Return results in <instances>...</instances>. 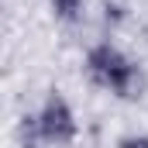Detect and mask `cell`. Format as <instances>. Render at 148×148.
<instances>
[{
    "instance_id": "obj_1",
    "label": "cell",
    "mask_w": 148,
    "mask_h": 148,
    "mask_svg": "<svg viewBox=\"0 0 148 148\" xmlns=\"http://www.w3.org/2000/svg\"><path fill=\"white\" fill-rule=\"evenodd\" d=\"M83 73L86 79L97 86V90H103V93H110L117 100H127V103H134V100H141L145 97V69L124 52V48H117L114 41H97V45H90V52H86V59H83Z\"/></svg>"
},
{
    "instance_id": "obj_2",
    "label": "cell",
    "mask_w": 148,
    "mask_h": 148,
    "mask_svg": "<svg viewBox=\"0 0 148 148\" xmlns=\"http://www.w3.org/2000/svg\"><path fill=\"white\" fill-rule=\"evenodd\" d=\"M38 131L45 148H73L79 138V117H76L73 103L66 100L62 90H48V97L41 100V107L35 110Z\"/></svg>"
},
{
    "instance_id": "obj_3",
    "label": "cell",
    "mask_w": 148,
    "mask_h": 148,
    "mask_svg": "<svg viewBox=\"0 0 148 148\" xmlns=\"http://www.w3.org/2000/svg\"><path fill=\"white\" fill-rule=\"evenodd\" d=\"M17 145H21V148H45L35 114H24V117L17 121Z\"/></svg>"
},
{
    "instance_id": "obj_4",
    "label": "cell",
    "mask_w": 148,
    "mask_h": 148,
    "mask_svg": "<svg viewBox=\"0 0 148 148\" xmlns=\"http://www.w3.org/2000/svg\"><path fill=\"white\" fill-rule=\"evenodd\" d=\"M48 7H52L55 21H62V24H76V21L83 17L86 0H48Z\"/></svg>"
},
{
    "instance_id": "obj_5",
    "label": "cell",
    "mask_w": 148,
    "mask_h": 148,
    "mask_svg": "<svg viewBox=\"0 0 148 148\" xmlns=\"http://www.w3.org/2000/svg\"><path fill=\"white\" fill-rule=\"evenodd\" d=\"M117 148H148V134H127L117 141Z\"/></svg>"
}]
</instances>
